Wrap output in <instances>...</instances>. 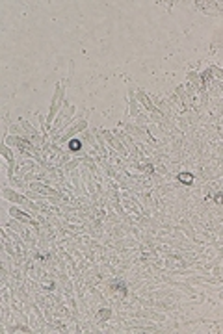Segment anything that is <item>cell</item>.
<instances>
[{"instance_id": "cell-1", "label": "cell", "mask_w": 223, "mask_h": 334, "mask_svg": "<svg viewBox=\"0 0 223 334\" xmlns=\"http://www.w3.org/2000/svg\"><path fill=\"white\" fill-rule=\"evenodd\" d=\"M179 182H182V184H192L194 182V175H190V173H179Z\"/></svg>"}, {"instance_id": "cell-2", "label": "cell", "mask_w": 223, "mask_h": 334, "mask_svg": "<svg viewBox=\"0 0 223 334\" xmlns=\"http://www.w3.org/2000/svg\"><path fill=\"white\" fill-rule=\"evenodd\" d=\"M11 214H13L15 217H19V219H24V221H28V223H33V221H32V219H30L28 215H24V214H20L19 210H11Z\"/></svg>"}, {"instance_id": "cell-3", "label": "cell", "mask_w": 223, "mask_h": 334, "mask_svg": "<svg viewBox=\"0 0 223 334\" xmlns=\"http://www.w3.org/2000/svg\"><path fill=\"white\" fill-rule=\"evenodd\" d=\"M15 143H17V145H19V147H20V149H24V150H26V152H28V154H30V152H32V147H30V145H26V143H24V141H19V139H17V141H15Z\"/></svg>"}, {"instance_id": "cell-4", "label": "cell", "mask_w": 223, "mask_h": 334, "mask_svg": "<svg viewBox=\"0 0 223 334\" xmlns=\"http://www.w3.org/2000/svg\"><path fill=\"white\" fill-rule=\"evenodd\" d=\"M69 147H71V150H78V149H80V141H76V139H73V141L69 143Z\"/></svg>"}, {"instance_id": "cell-5", "label": "cell", "mask_w": 223, "mask_h": 334, "mask_svg": "<svg viewBox=\"0 0 223 334\" xmlns=\"http://www.w3.org/2000/svg\"><path fill=\"white\" fill-rule=\"evenodd\" d=\"M216 202H220V204L223 202V193H218V195H216Z\"/></svg>"}, {"instance_id": "cell-6", "label": "cell", "mask_w": 223, "mask_h": 334, "mask_svg": "<svg viewBox=\"0 0 223 334\" xmlns=\"http://www.w3.org/2000/svg\"><path fill=\"white\" fill-rule=\"evenodd\" d=\"M100 316H102V318H104V319H106V318H108V316H110V310H102V312H100Z\"/></svg>"}]
</instances>
